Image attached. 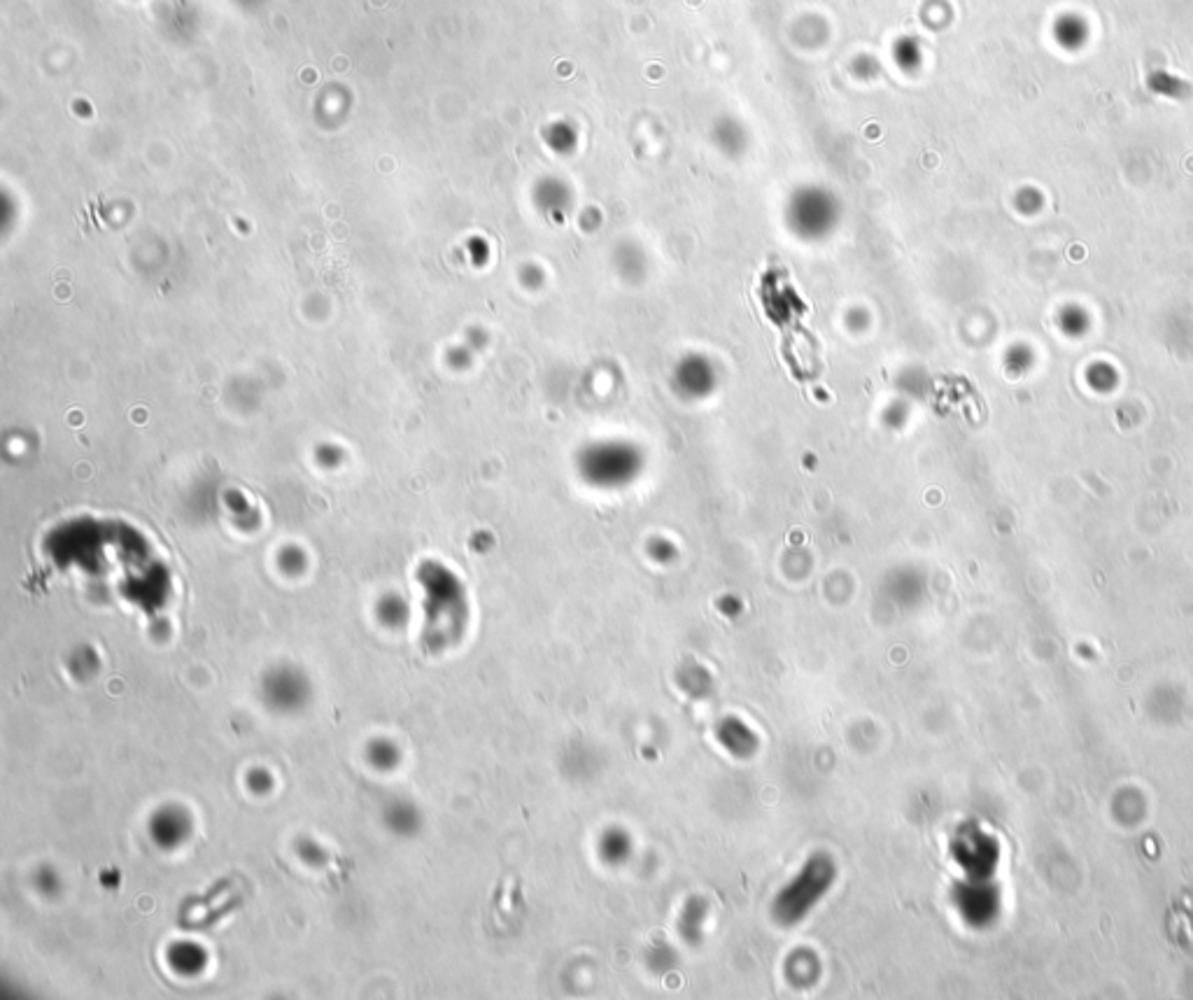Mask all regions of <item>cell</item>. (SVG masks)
Here are the masks:
<instances>
[{
  "label": "cell",
  "instance_id": "obj_1",
  "mask_svg": "<svg viewBox=\"0 0 1193 1000\" xmlns=\"http://www.w3.org/2000/svg\"><path fill=\"white\" fill-rule=\"evenodd\" d=\"M644 467V453L637 443L625 439H599L588 443L578 455L581 476L599 488H620L634 481Z\"/></svg>",
  "mask_w": 1193,
  "mask_h": 1000
},
{
  "label": "cell",
  "instance_id": "obj_2",
  "mask_svg": "<svg viewBox=\"0 0 1193 1000\" xmlns=\"http://www.w3.org/2000/svg\"><path fill=\"white\" fill-rule=\"evenodd\" d=\"M672 390L676 397L688 404H700L714 397L720 387V369L709 355L702 352H688L672 369Z\"/></svg>",
  "mask_w": 1193,
  "mask_h": 1000
},
{
  "label": "cell",
  "instance_id": "obj_3",
  "mask_svg": "<svg viewBox=\"0 0 1193 1000\" xmlns=\"http://www.w3.org/2000/svg\"><path fill=\"white\" fill-rule=\"evenodd\" d=\"M264 697L280 711H296L308 702L310 683L299 669L278 667L264 679Z\"/></svg>",
  "mask_w": 1193,
  "mask_h": 1000
},
{
  "label": "cell",
  "instance_id": "obj_4",
  "mask_svg": "<svg viewBox=\"0 0 1193 1000\" xmlns=\"http://www.w3.org/2000/svg\"><path fill=\"white\" fill-rule=\"evenodd\" d=\"M189 816L178 805H166L157 809L150 819V835L157 847L175 849L189 837Z\"/></svg>",
  "mask_w": 1193,
  "mask_h": 1000
},
{
  "label": "cell",
  "instance_id": "obj_5",
  "mask_svg": "<svg viewBox=\"0 0 1193 1000\" xmlns=\"http://www.w3.org/2000/svg\"><path fill=\"white\" fill-rule=\"evenodd\" d=\"M166 959L178 975H196L206 968V949L192 940H180L168 947Z\"/></svg>",
  "mask_w": 1193,
  "mask_h": 1000
},
{
  "label": "cell",
  "instance_id": "obj_6",
  "mask_svg": "<svg viewBox=\"0 0 1193 1000\" xmlns=\"http://www.w3.org/2000/svg\"><path fill=\"white\" fill-rule=\"evenodd\" d=\"M385 823L392 833L408 837V835H415V830L420 828L422 816L413 802L394 800L385 809Z\"/></svg>",
  "mask_w": 1193,
  "mask_h": 1000
},
{
  "label": "cell",
  "instance_id": "obj_7",
  "mask_svg": "<svg viewBox=\"0 0 1193 1000\" xmlns=\"http://www.w3.org/2000/svg\"><path fill=\"white\" fill-rule=\"evenodd\" d=\"M366 760H369L376 770H394V767L399 765L401 753L397 749V744L390 742V739L378 737V739H373V742L369 744V749H366Z\"/></svg>",
  "mask_w": 1193,
  "mask_h": 1000
},
{
  "label": "cell",
  "instance_id": "obj_8",
  "mask_svg": "<svg viewBox=\"0 0 1193 1000\" xmlns=\"http://www.w3.org/2000/svg\"><path fill=\"white\" fill-rule=\"evenodd\" d=\"M35 889H38L42 896H59L61 879L52 868H42L38 875H35Z\"/></svg>",
  "mask_w": 1193,
  "mask_h": 1000
},
{
  "label": "cell",
  "instance_id": "obj_9",
  "mask_svg": "<svg viewBox=\"0 0 1193 1000\" xmlns=\"http://www.w3.org/2000/svg\"><path fill=\"white\" fill-rule=\"evenodd\" d=\"M245 784L254 793H266V791H271L273 777H271V772L264 770V767H254V770L247 772Z\"/></svg>",
  "mask_w": 1193,
  "mask_h": 1000
}]
</instances>
